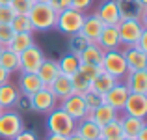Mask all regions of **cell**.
I'll use <instances>...</instances> for the list:
<instances>
[{
	"instance_id": "18",
	"label": "cell",
	"mask_w": 147,
	"mask_h": 140,
	"mask_svg": "<svg viewBox=\"0 0 147 140\" xmlns=\"http://www.w3.org/2000/svg\"><path fill=\"white\" fill-rule=\"evenodd\" d=\"M75 135H78V137L84 138V140H97V138H100V127L93 120L82 118V120H78L76 125H75Z\"/></svg>"
},
{
	"instance_id": "24",
	"label": "cell",
	"mask_w": 147,
	"mask_h": 140,
	"mask_svg": "<svg viewBox=\"0 0 147 140\" xmlns=\"http://www.w3.org/2000/svg\"><path fill=\"white\" fill-rule=\"evenodd\" d=\"M119 123H121L123 135L127 138H136V135L145 127V120L144 118H134V116H121Z\"/></svg>"
},
{
	"instance_id": "45",
	"label": "cell",
	"mask_w": 147,
	"mask_h": 140,
	"mask_svg": "<svg viewBox=\"0 0 147 140\" xmlns=\"http://www.w3.org/2000/svg\"><path fill=\"white\" fill-rule=\"evenodd\" d=\"M134 140H147V125H145L144 129H142L140 133L136 135V138H134Z\"/></svg>"
},
{
	"instance_id": "20",
	"label": "cell",
	"mask_w": 147,
	"mask_h": 140,
	"mask_svg": "<svg viewBox=\"0 0 147 140\" xmlns=\"http://www.w3.org/2000/svg\"><path fill=\"white\" fill-rule=\"evenodd\" d=\"M97 45H99L102 50H114V49H119L121 41H119L117 26H104L102 32H100V36H99V39H97Z\"/></svg>"
},
{
	"instance_id": "11",
	"label": "cell",
	"mask_w": 147,
	"mask_h": 140,
	"mask_svg": "<svg viewBox=\"0 0 147 140\" xmlns=\"http://www.w3.org/2000/svg\"><path fill=\"white\" fill-rule=\"evenodd\" d=\"M129 93L130 92L127 90V86L123 84V80H117L110 90L104 93V103L110 105L112 108H115L117 112H121L123 107H125V101H127V97H129Z\"/></svg>"
},
{
	"instance_id": "2",
	"label": "cell",
	"mask_w": 147,
	"mask_h": 140,
	"mask_svg": "<svg viewBox=\"0 0 147 140\" xmlns=\"http://www.w3.org/2000/svg\"><path fill=\"white\" fill-rule=\"evenodd\" d=\"M28 19L32 30H39V32H47V30L56 26L58 13L49 6V4H34L32 10L28 11Z\"/></svg>"
},
{
	"instance_id": "53",
	"label": "cell",
	"mask_w": 147,
	"mask_h": 140,
	"mask_svg": "<svg viewBox=\"0 0 147 140\" xmlns=\"http://www.w3.org/2000/svg\"><path fill=\"white\" fill-rule=\"evenodd\" d=\"M97 140H102V138H97Z\"/></svg>"
},
{
	"instance_id": "17",
	"label": "cell",
	"mask_w": 147,
	"mask_h": 140,
	"mask_svg": "<svg viewBox=\"0 0 147 140\" xmlns=\"http://www.w3.org/2000/svg\"><path fill=\"white\" fill-rule=\"evenodd\" d=\"M41 88H45V86H43V82L39 80V77H37L36 73H21L19 86H17V90H19L21 95L30 97V95H34L36 92H39Z\"/></svg>"
},
{
	"instance_id": "32",
	"label": "cell",
	"mask_w": 147,
	"mask_h": 140,
	"mask_svg": "<svg viewBox=\"0 0 147 140\" xmlns=\"http://www.w3.org/2000/svg\"><path fill=\"white\" fill-rule=\"evenodd\" d=\"M82 99H84V103H86V108H88V110H93V108H97L99 105L104 103V95H102V93L91 90V88L88 92L82 93Z\"/></svg>"
},
{
	"instance_id": "48",
	"label": "cell",
	"mask_w": 147,
	"mask_h": 140,
	"mask_svg": "<svg viewBox=\"0 0 147 140\" xmlns=\"http://www.w3.org/2000/svg\"><path fill=\"white\" fill-rule=\"evenodd\" d=\"M11 0H0V6H9Z\"/></svg>"
},
{
	"instance_id": "40",
	"label": "cell",
	"mask_w": 147,
	"mask_h": 140,
	"mask_svg": "<svg viewBox=\"0 0 147 140\" xmlns=\"http://www.w3.org/2000/svg\"><path fill=\"white\" fill-rule=\"evenodd\" d=\"M91 2L93 0H71V7L73 10H78V11H86L91 6Z\"/></svg>"
},
{
	"instance_id": "19",
	"label": "cell",
	"mask_w": 147,
	"mask_h": 140,
	"mask_svg": "<svg viewBox=\"0 0 147 140\" xmlns=\"http://www.w3.org/2000/svg\"><path fill=\"white\" fill-rule=\"evenodd\" d=\"M47 88L54 93V97H56L58 101L65 99L67 95H71V93H73L71 77H69V75H63V73H60V75H58V77H56V79H54L52 82L49 84Z\"/></svg>"
},
{
	"instance_id": "33",
	"label": "cell",
	"mask_w": 147,
	"mask_h": 140,
	"mask_svg": "<svg viewBox=\"0 0 147 140\" xmlns=\"http://www.w3.org/2000/svg\"><path fill=\"white\" fill-rule=\"evenodd\" d=\"M9 26L13 28L15 34H22V32H34L32 24H30V19L28 15H15L13 21L9 22Z\"/></svg>"
},
{
	"instance_id": "14",
	"label": "cell",
	"mask_w": 147,
	"mask_h": 140,
	"mask_svg": "<svg viewBox=\"0 0 147 140\" xmlns=\"http://www.w3.org/2000/svg\"><path fill=\"white\" fill-rule=\"evenodd\" d=\"M97 17L104 22V26H117V22L121 21V13L115 0H104L97 10Z\"/></svg>"
},
{
	"instance_id": "9",
	"label": "cell",
	"mask_w": 147,
	"mask_h": 140,
	"mask_svg": "<svg viewBox=\"0 0 147 140\" xmlns=\"http://www.w3.org/2000/svg\"><path fill=\"white\" fill-rule=\"evenodd\" d=\"M115 2L121 19H138L144 26H147V6H142L138 0H115Z\"/></svg>"
},
{
	"instance_id": "10",
	"label": "cell",
	"mask_w": 147,
	"mask_h": 140,
	"mask_svg": "<svg viewBox=\"0 0 147 140\" xmlns=\"http://www.w3.org/2000/svg\"><path fill=\"white\" fill-rule=\"evenodd\" d=\"M125 116H134V118H145L147 116V95L145 93H129L123 107Z\"/></svg>"
},
{
	"instance_id": "36",
	"label": "cell",
	"mask_w": 147,
	"mask_h": 140,
	"mask_svg": "<svg viewBox=\"0 0 147 140\" xmlns=\"http://www.w3.org/2000/svg\"><path fill=\"white\" fill-rule=\"evenodd\" d=\"M99 71H100V67H97V65H91V64H80V65H78V73H80V75H82L90 84H91V80L95 79V75H97Z\"/></svg>"
},
{
	"instance_id": "44",
	"label": "cell",
	"mask_w": 147,
	"mask_h": 140,
	"mask_svg": "<svg viewBox=\"0 0 147 140\" xmlns=\"http://www.w3.org/2000/svg\"><path fill=\"white\" fill-rule=\"evenodd\" d=\"M6 82H9V73H7L4 67H0V86L6 84Z\"/></svg>"
},
{
	"instance_id": "4",
	"label": "cell",
	"mask_w": 147,
	"mask_h": 140,
	"mask_svg": "<svg viewBox=\"0 0 147 140\" xmlns=\"http://www.w3.org/2000/svg\"><path fill=\"white\" fill-rule=\"evenodd\" d=\"M84 11L78 10H73V7H67V10L60 11L56 19V26L61 34L65 36H73V34H78L80 28H82V22H84Z\"/></svg>"
},
{
	"instance_id": "8",
	"label": "cell",
	"mask_w": 147,
	"mask_h": 140,
	"mask_svg": "<svg viewBox=\"0 0 147 140\" xmlns=\"http://www.w3.org/2000/svg\"><path fill=\"white\" fill-rule=\"evenodd\" d=\"M28 99H30V107H32V110L39 112V114H49L52 108L58 107V99L54 97V93L50 92L47 86L41 88L39 92H36L34 95H30Z\"/></svg>"
},
{
	"instance_id": "23",
	"label": "cell",
	"mask_w": 147,
	"mask_h": 140,
	"mask_svg": "<svg viewBox=\"0 0 147 140\" xmlns=\"http://www.w3.org/2000/svg\"><path fill=\"white\" fill-rule=\"evenodd\" d=\"M60 67H58V62L56 60H49V58H45L43 64L39 65V69H37L36 75L39 77V80L43 82V86H49L50 82H52L54 79H56L58 75H60Z\"/></svg>"
},
{
	"instance_id": "43",
	"label": "cell",
	"mask_w": 147,
	"mask_h": 140,
	"mask_svg": "<svg viewBox=\"0 0 147 140\" xmlns=\"http://www.w3.org/2000/svg\"><path fill=\"white\" fill-rule=\"evenodd\" d=\"M134 47H138L140 50H144V52H147V28L144 30V34L140 36V39L136 41V45Z\"/></svg>"
},
{
	"instance_id": "1",
	"label": "cell",
	"mask_w": 147,
	"mask_h": 140,
	"mask_svg": "<svg viewBox=\"0 0 147 140\" xmlns=\"http://www.w3.org/2000/svg\"><path fill=\"white\" fill-rule=\"evenodd\" d=\"M75 125L76 122L61 107L52 108L47 114V120H45V127H47L49 133L60 135V137H71L75 133Z\"/></svg>"
},
{
	"instance_id": "27",
	"label": "cell",
	"mask_w": 147,
	"mask_h": 140,
	"mask_svg": "<svg viewBox=\"0 0 147 140\" xmlns=\"http://www.w3.org/2000/svg\"><path fill=\"white\" fill-rule=\"evenodd\" d=\"M58 62V67H60V71L63 73V75H75L76 71H78V65H80V60H78V56L76 54H71V52H67V54H63V56L60 58V60H56Z\"/></svg>"
},
{
	"instance_id": "21",
	"label": "cell",
	"mask_w": 147,
	"mask_h": 140,
	"mask_svg": "<svg viewBox=\"0 0 147 140\" xmlns=\"http://www.w3.org/2000/svg\"><path fill=\"white\" fill-rule=\"evenodd\" d=\"M19 97H21V93H19L15 84H11V82L2 84V86H0V108H2V110L15 108Z\"/></svg>"
},
{
	"instance_id": "12",
	"label": "cell",
	"mask_w": 147,
	"mask_h": 140,
	"mask_svg": "<svg viewBox=\"0 0 147 140\" xmlns=\"http://www.w3.org/2000/svg\"><path fill=\"white\" fill-rule=\"evenodd\" d=\"M61 108H63L65 112H67L69 116H71L75 122H78V120H82L84 116H86V103H84L82 95L80 93H71V95H67L65 99H61Z\"/></svg>"
},
{
	"instance_id": "50",
	"label": "cell",
	"mask_w": 147,
	"mask_h": 140,
	"mask_svg": "<svg viewBox=\"0 0 147 140\" xmlns=\"http://www.w3.org/2000/svg\"><path fill=\"white\" fill-rule=\"evenodd\" d=\"M138 2H140L142 6H147V0H138Z\"/></svg>"
},
{
	"instance_id": "35",
	"label": "cell",
	"mask_w": 147,
	"mask_h": 140,
	"mask_svg": "<svg viewBox=\"0 0 147 140\" xmlns=\"http://www.w3.org/2000/svg\"><path fill=\"white\" fill-rule=\"evenodd\" d=\"M34 0H11L9 7L15 11V15H28V11L32 10L34 6Z\"/></svg>"
},
{
	"instance_id": "46",
	"label": "cell",
	"mask_w": 147,
	"mask_h": 140,
	"mask_svg": "<svg viewBox=\"0 0 147 140\" xmlns=\"http://www.w3.org/2000/svg\"><path fill=\"white\" fill-rule=\"evenodd\" d=\"M45 140H67V137H60V135H52V133H49V137L45 138Z\"/></svg>"
},
{
	"instance_id": "28",
	"label": "cell",
	"mask_w": 147,
	"mask_h": 140,
	"mask_svg": "<svg viewBox=\"0 0 147 140\" xmlns=\"http://www.w3.org/2000/svg\"><path fill=\"white\" fill-rule=\"evenodd\" d=\"M32 45H36V43H34V37H32V32H22V34H15L7 49H11L13 52L21 54L22 50H26L28 47H32Z\"/></svg>"
},
{
	"instance_id": "30",
	"label": "cell",
	"mask_w": 147,
	"mask_h": 140,
	"mask_svg": "<svg viewBox=\"0 0 147 140\" xmlns=\"http://www.w3.org/2000/svg\"><path fill=\"white\" fill-rule=\"evenodd\" d=\"M100 138L102 140H121V138H125L121 123H119V118L114 120V122H110V123H106L104 127H100Z\"/></svg>"
},
{
	"instance_id": "38",
	"label": "cell",
	"mask_w": 147,
	"mask_h": 140,
	"mask_svg": "<svg viewBox=\"0 0 147 140\" xmlns=\"http://www.w3.org/2000/svg\"><path fill=\"white\" fill-rule=\"evenodd\" d=\"M15 17V11L9 6H0V24H9Z\"/></svg>"
},
{
	"instance_id": "29",
	"label": "cell",
	"mask_w": 147,
	"mask_h": 140,
	"mask_svg": "<svg viewBox=\"0 0 147 140\" xmlns=\"http://www.w3.org/2000/svg\"><path fill=\"white\" fill-rule=\"evenodd\" d=\"M0 67H4L7 73H13V71H19V54L13 52L11 49H2L0 52Z\"/></svg>"
},
{
	"instance_id": "39",
	"label": "cell",
	"mask_w": 147,
	"mask_h": 140,
	"mask_svg": "<svg viewBox=\"0 0 147 140\" xmlns=\"http://www.w3.org/2000/svg\"><path fill=\"white\" fill-rule=\"evenodd\" d=\"M49 6L52 7L56 13H60V11L67 10V7H71V0H49Z\"/></svg>"
},
{
	"instance_id": "41",
	"label": "cell",
	"mask_w": 147,
	"mask_h": 140,
	"mask_svg": "<svg viewBox=\"0 0 147 140\" xmlns=\"http://www.w3.org/2000/svg\"><path fill=\"white\" fill-rule=\"evenodd\" d=\"M15 108H19L21 112L32 110V107H30V99H28V97H24V95H21V97H19V101H17V105H15Z\"/></svg>"
},
{
	"instance_id": "26",
	"label": "cell",
	"mask_w": 147,
	"mask_h": 140,
	"mask_svg": "<svg viewBox=\"0 0 147 140\" xmlns=\"http://www.w3.org/2000/svg\"><path fill=\"white\" fill-rule=\"evenodd\" d=\"M117 82V80L114 79V77L112 75H108L106 71H102V69H100V71L97 73V75H95V79L91 80V84H90V88L91 90H95V92H99V93H106L108 90H110L112 86H114V84Z\"/></svg>"
},
{
	"instance_id": "13",
	"label": "cell",
	"mask_w": 147,
	"mask_h": 140,
	"mask_svg": "<svg viewBox=\"0 0 147 140\" xmlns=\"http://www.w3.org/2000/svg\"><path fill=\"white\" fill-rule=\"evenodd\" d=\"M123 56H125L129 71H145L147 69V52L140 50L138 47H125Z\"/></svg>"
},
{
	"instance_id": "6",
	"label": "cell",
	"mask_w": 147,
	"mask_h": 140,
	"mask_svg": "<svg viewBox=\"0 0 147 140\" xmlns=\"http://www.w3.org/2000/svg\"><path fill=\"white\" fill-rule=\"evenodd\" d=\"M145 26L142 24L138 19H121L117 22V34H119V41L125 47H132L136 45V41L140 39V36L144 34Z\"/></svg>"
},
{
	"instance_id": "52",
	"label": "cell",
	"mask_w": 147,
	"mask_h": 140,
	"mask_svg": "<svg viewBox=\"0 0 147 140\" xmlns=\"http://www.w3.org/2000/svg\"><path fill=\"white\" fill-rule=\"evenodd\" d=\"M0 52H2V47H0Z\"/></svg>"
},
{
	"instance_id": "42",
	"label": "cell",
	"mask_w": 147,
	"mask_h": 140,
	"mask_svg": "<svg viewBox=\"0 0 147 140\" xmlns=\"http://www.w3.org/2000/svg\"><path fill=\"white\" fill-rule=\"evenodd\" d=\"M13 140H37V135L34 133V131H26V129H22Z\"/></svg>"
},
{
	"instance_id": "54",
	"label": "cell",
	"mask_w": 147,
	"mask_h": 140,
	"mask_svg": "<svg viewBox=\"0 0 147 140\" xmlns=\"http://www.w3.org/2000/svg\"><path fill=\"white\" fill-rule=\"evenodd\" d=\"M0 112H2V108H0Z\"/></svg>"
},
{
	"instance_id": "25",
	"label": "cell",
	"mask_w": 147,
	"mask_h": 140,
	"mask_svg": "<svg viewBox=\"0 0 147 140\" xmlns=\"http://www.w3.org/2000/svg\"><path fill=\"white\" fill-rule=\"evenodd\" d=\"M102 56H104V50L100 49L97 43H90L82 52L78 54V60H80V64H91V65L100 67V64H102Z\"/></svg>"
},
{
	"instance_id": "31",
	"label": "cell",
	"mask_w": 147,
	"mask_h": 140,
	"mask_svg": "<svg viewBox=\"0 0 147 140\" xmlns=\"http://www.w3.org/2000/svg\"><path fill=\"white\" fill-rule=\"evenodd\" d=\"M67 45H69V52L71 54H76L78 56L80 52H82L84 49H86L88 45H90V41L86 39V37L82 36V34H73V36H69V41H67Z\"/></svg>"
},
{
	"instance_id": "22",
	"label": "cell",
	"mask_w": 147,
	"mask_h": 140,
	"mask_svg": "<svg viewBox=\"0 0 147 140\" xmlns=\"http://www.w3.org/2000/svg\"><path fill=\"white\" fill-rule=\"evenodd\" d=\"M117 118H119V112L115 110V108H112L110 105H106V103L99 105L97 108L91 110V120H93L99 127H104L106 123L114 122V120H117Z\"/></svg>"
},
{
	"instance_id": "3",
	"label": "cell",
	"mask_w": 147,
	"mask_h": 140,
	"mask_svg": "<svg viewBox=\"0 0 147 140\" xmlns=\"http://www.w3.org/2000/svg\"><path fill=\"white\" fill-rule=\"evenodd\" d=\"M100 69H102V71H106L108 75H112L115 80H123V79H125V75L129 73L125 56H123V50H119V49L104 50Z\"/></svg>"
},
{
	"instance_id": "49",
	"label": "cell",
	"mask_w": 147,
	"mask_h": 140,
	"mask_svg": "<svg viewBox=\"0 0 147 140\" xmlns=\"http://www.w3.org/2000/svg\"><path fill=\"white\" fill-rule=\"evenodd\" d=\"M34 2H37V4H47L49 0H34Z\"/></svg>"
},
{
	"instance_id": "5",
	"label": "cell",
	"mask_w": 147,
	"mask_h": 140,
	"mask_svg": "<svg viewBox=\"0 0 147 140\" xmlns=\"http://www.w3.org/2000/svg\"><path fill=\"white\" fill-rule=\"evenodd\" d=\"M22 129H24V122L17 110L9 108V110L0 112V138L2 140H13Z\"/></svg>"
},
{
	"instance_id": "16",
	"label": "cell",
	"mask_w": 147,
	"mask_h": 140,
	"mask_svg": "<svg viewBox=\"0 0 147 140\" xmlns=\"http://www.w3.org/2000/svg\"><path fill=\"white\" fill-rule=\"evenodd\" d=\"M123 84L130 93H145L147 95V69L145 71H129L123 79Z\"/></svg>"
},
{
	"instance_id": "34",
	"label": "cell",
	"mask_w": 147,
	"mask_h": 140,
	"mask_svg": "<svg viewBox=\"0 0 147 140\" xmlns=\"http://www.w3.org/2000/svg\"><path fill=\"white\" fill-rule=\"evenodd\" d=\"M71 86H73V93H80V95L90 90V82H88L78 71H76L75 75H71Z\"/></svg>"
},
{
	"instance_id": "7",
	"label": "cell",
	"mask_w": 147,
	"mask_h": 140,
	"mask_svg": "<svg viewBox=\"0 0 147 140\" xmlns=\"http://www.w3.org/2000/svg\"><path fill=\"white\" fill-rule=\"evenodd\" d=\"M43 60H45L43 50L37 45H32L19 54V71L21 73H37V69L43 64Z\"/></svg>"
},
{
	"instance_id": "37",
	"label": "cell",
	"mask_w": 147,
	"mask_h": 140,
	"mask_svg": "<svg viewBox=\"0 0 147 140\" xmlns=\"http://www.w3.org/2000/svg\"><path fill=\"white\" fill-rule=\"evenodd\" d=\"M13 36H15V32L9 24H0V47H2V49L9 47Z\"/></svg>"
},
{
	"instance_id": "15",
	"label": "cell",
	"mask_w": 147,
	"mask_h": 140,
	"mask_svg": "<svg viewBox=\"0 0 147 140\" xmlns=\"http://www.w3.org/2000/svg\"><path fill=\"white\" fill-rule=\"evenodd\" d=\"M102 28H104V22L100 21L95 13H91V15H86V17H84L80 34H82V36L86 37L90 43H97L100 32H102Z\"/></svg>"
},
{
	"instance_id": "51",
	"label": "cell",
	"mask_w": 147,
	"mask_h": 140,
	"mask_svg": "<svg viewBox=\"0 0 147 140\" xmlns=\"http://www.w3.org/2000/svg\"><path fill=\"white\" fill-rule=\"evenodd\" d=\"M121 140H134V138H127V137H125V138H121Z\"/></svg>"
},
{
	"instance_id": "47",
	"label": "cell",
	"mask_w": 147,
	"mask_h": 140,
	"mask_svg": "<svg viewBox=\"0 0 147 140\" xmlns=\"http://www.w3.org/2000/svg\"><path fill=\"white\" fill-rule=\"evenodd\" d=\"M67 140H84V138H80L78 135H75V133H73L71 137H67Z\"/></svg>"
}]
</instances>
